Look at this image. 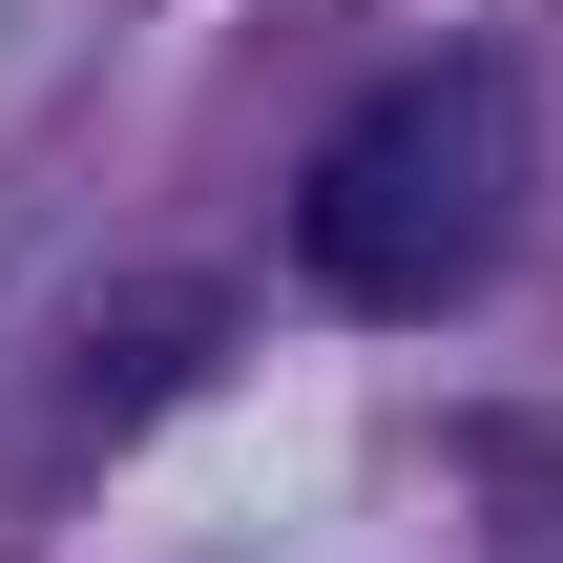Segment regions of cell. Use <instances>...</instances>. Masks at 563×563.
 <instances>
[{
  "label": "cell",
  "mask_w": 563,
  "mask_h": 563,
  "mask_svg": "<svg viewBox=\"0 0 563 563\" xmlns=\"http://www.w3.org/2000/svg\"><path fill=\"white\" fill-rule=\"evenodd\" d=\"M313 292L355 313H460L522 230V84L501 63H397L334 146H313Z\"/></svg>",
  "instance_id": "6da1fadb"
}]
</instances>
